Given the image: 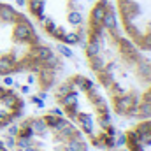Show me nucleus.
Wrapping results in <instances>:
<instances>
[{
    "instance_id": "f257e3e1",
    "label": "nucleus",
    "mask_w": 151,
    "mask_h": 151,
    "mask_svg": "<svg viewBox=\"0 0 151 151\" xmlns=\"http://www.w3.org/2000/svg\"><path fill=\"white\" fill-rule=\"evenodd\" d=\"M83 51L114 113L127 119H150L151 60L121 32L113 0H95L86 12Z\"/></svg>"
},
{
    "instance_id": "7ed1b4c3",
    "label": "nucleus",
    "mask_w": 151,
    "mask_h": 151,
    "mask_svg": "<svg viewBox=\"0 0 151 151\" xmlns=\"http://www.w3.org/2000/svg\"><path fill=\"white\" fill-rule=\"evenodd\" d=\"M55 102L93 148H116L118 132L111 118V109L106 95L93 79L83 74L69 76L55 88Z\"/></svg>"
},
{
    "instance_id": "20e7f679",
    "label": "nucleus",
    "mask_w": 151,
    "mask_h": 151,
    "mask_svg": "<svg viewBox=\"0 0 151 151\" xmlns=\"http://www.w3.org/2000/svg\"><path fill=\"white\" fill-rule=\"evenodd\" d=\"M23 5L42 35L63 46L83 44L86 12L81 0H23Z\"/></svg>"
},
{
    "instance_id": "39448f33",
    "label": "nucleus",
    "mask_w": 151,
    "mask_h": 151,
    "mask_svg": "<svg viewBox=\"0 0 151 151\" xmlns=\"http://www.w3.org/2000/svg\"><path fill=\"white\" fill-rule=\"evenodd\" d=\"M121 32L141 51H151V0H114Z\"/></svg>"
},
{
    "instance_id": "423d86ee",
    "label": "nucleus",
    "mask_w": 151,
    "mask_h": 151,
    "mask_svg": "<svg viewBox=\"0 0 151 151\" xmlns=\"http://www.w3.org/2000/svg\"><path fill=\"white\" fill-rule=\"evenodd\" d=\"M25 111V99L16 90L0 84V130L12 125Z\"/></svg>"
},
{
    "instance_id": "f03ea898",
    "label": "nucleus",
    "mask_w": 151,
    "mask_h": 151,
    "mask_svg": "<svg viewBox=\"0 0 151 151\" xmlns=\"http://www.w3.org/2000/svg\"><path fill=\"white\" fill-rule=\"evenodd\" d=\"M62 70L63 60L39 34L28 14L0 0V77L34 76L39 97L46 99Z\"/></svg>"
}]
</instances>
